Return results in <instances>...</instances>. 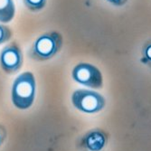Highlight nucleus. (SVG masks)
Instances as JSON below:
<instances>
[{"label":"nucleus","instance_id":"nucleus-7","mask_svg":"<svg viewBox=\"0 0 151 151\" xmlns=\"http://www.w3.org/2000/svg\"><path fill=\"white\" fill-rule=\"evenodd\" d=\"M16 16V5L14 0H0V23L7 24Z\"/></svg>","mask_w":151,"mask_h":151},{"label":"nucleus","instance_id":"nucleus-12","mask_svg":"<svg viewBox=\"0 0 151 151\" xmlns=\"http://www.w3.org/2000/svg\"><path fill=\"white\" fill-rule=\"evenodd\" d=\"M107 1L116 6H121L126 4L128 2V0H107Z\"/></svg>","mask_w":151,"mask_h":151},{"label":"nucleus","instance_id":"nucleus-11","mask_svg":"<svg viewBox=\"0 0 151 151\" xmlns=\"http://www.w3.org/2000/svg\"><path fill=\"white\" fill-rule=\"evenodd\" d=\"M6 138H7V130L2 124H0V147L3 145Z\"/></svg>","mask_w":151,"mask_h":151},{"label":"nucleus","instance_id":"nucleus-1","mask_svg":"<svg viewBox=\"0 0 151 151\" xmlns=\"http://www.w3.org/2000/svg\"><path fill=\"white\" fill-rule=\"evenodd\" d=\"M36 95V81L31 72H24L13 82L11 101L13 105L21 111L32 107Z\"/></svg>","mask_w":151,"mask_h":151},{"label":"nucleus","instance_id":"nucleus-9","mask_svg":"<svg viewBox=\"0 0 151 151\" xmlns=\"http://www.w3.org/2000/svg\"><path fill=\"white\" fill-rule=\"evenodd\" d=\"M141 62L151 68V41L146 43L142 48V58Z\"/></svg>","mask_w":151,"mask_h":151},{"label":"nucleus","instance_id":"nucleus-5","mask_svg":"<svg viewBox=\"0 0 151 151\" xmlns=\"http://www.w3.org/2000/svg\"><path fill=\"white\" fill-rule=\"evenodd\" d=\"M24 55L22 48L17 42L6 45L0 52V67L6 74L17 73L23 66Z\"/></svg>","mask_w":151,"mask_h":151},{"label":"nucleus","instance_id":"nucleus-6","mask_svg":"<svg viewBox=\"0 0 151 151\" xmlns=\"http://www.w3.org/2000/svg\"><path fill=\"white\" fill-rule=\"evenodd\" d=\"M109 141V135L103 129H93L87 131L79 140L81 151H101Z\"/></svg>","mask_w":151,"mask_h":151},{"label":"nucleus","instance_id":"nucleus-4","mask_svg":"<svg viewBox=\"0 0 151 151\" xmlns=\"http://www.w3.org/2000/svg\"><path fill=\"white\" fill-rule=\"evenodd\" d=\"M73 79L78 83L92 89H101L103 86V77L101 72L95 65L80 63L73 69Z\"/></svg>","mask_w":151,"mask_h":151},{"label":"nucleus","instance_id":"nucleus-10","mask_svg":"<svg viewBox=\"0 0 151 151\" xmlns=\"http://www.w3.org/2000/svg\"><path fill=\"white\" fill-rule=\"evenodd\" d=\"M12 36V31L10 27L6 24H0V45H3L10 40Z\"/></svg>","mask_w":151,"mask_h":151},{"label":"nucleus","instance_id":"nucleus-3","mask_svg":"<svg viewBox=\"0 0 151 151\" xmlns=\"http://www.w3.org/2000/svg\"><path fill=\"white\" fill-rule=\"evenodd\" d=\"M72 103L78 111L92 114L102 111L106 104V101L99 92L80 89L74 91L72 94Z\"/></svg>","mask_w":151,"mask_h":151},{"label":"nucleus","instance_id":"nucleus-8","mask_svg":"<svg viewBox=\"0 0 151 151\" xmlns=\"http://www.w3.org/2000/svg\"><path fill=\"white\" fill-rule=\"evenodd\" d=\"M27 9L32 12H38L45 8L47 0H23Z\"/></svg>","mask_w":151,"mask_h":151},{"label":"nucleus","instance_id":"nucleus-2","mask_svg":"<svg viewBox=\"0 0 151 151\" xmlns=\"http://www.w3.org/2000/svg\"><path fill=\"white\" fill-rule=\"evenodd\" d=\"M63 45V35L56 32H47L39 35L29 50V57L37 62H45L52 59L59 53Z\"/></svg>","mask_w":151,"mask_h":151}]
</instances>
